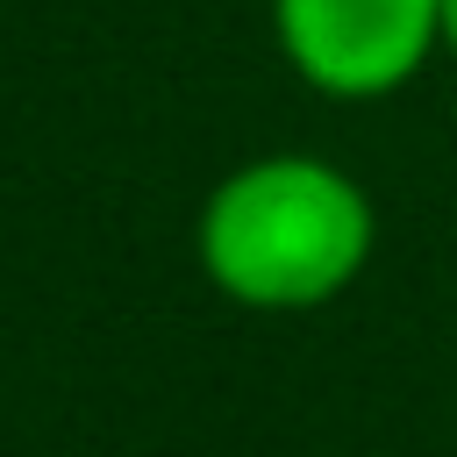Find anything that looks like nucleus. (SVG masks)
Returning a JSON list of instances; mask_svg holds the SVG:
<instances>
[{"instance_id":"obj_1","label":"nucleus","mask_w":457,"mask_h":457,"mask_svg":"<svg viewBox=\"0 0 457 457\" xmlns=\"http://www.w3.org/2000/svg\"><path fill=\"white\" fill-rule=\"evenodd\" d=\"M378 250V207L357 171L314 150H264L221 171L193 214L200 278L250 314H314L343 300Z\"/></svg>"},{"instance_id":"obj_2","label":"nucleus","mask_w":457,"mask_h":457,"mask_svg":"<svg viewBox=\"0 0 457 457\" xmlns=\"http://www.w3.org/2000/svg\"><path fill=\"white\" fill-rule=\"evenodd\" d=\"M286 71L321 100H393L443 57V0H271Z\"/></svg>"},{"instance_id":"obj_3","label":"nucleus","mask_w":457,"mask_h":457,"mask_svg":"<svg viewBox=\"0 0 457 457\" xmlns=\"http://www.w3.org/2000/svg\"><path fill=\"white\" fill-rule=\"evenodd\" d=\"M443 57L457 64V0H443Z\"/></svg>"}]
</instances>
